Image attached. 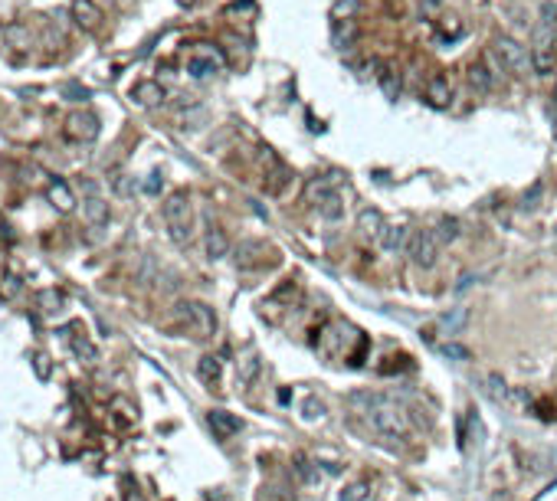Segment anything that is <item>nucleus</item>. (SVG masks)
<instances>
[{
	"label": "nucleus",
	"instance_id": "f257e3e1",
	"mask_svg": "<svg viewBox=\"0 0 557 501\" xmlns=\"http://www.w3.org/2000/svg\"><path fill=\"white\" fill-rule=\"evenodd\" d=\"M351 403L367 406L364 416H367V426L374 429L377 436H384V439H407L410 436V416L384 393H354Z\"/></svg>",
	"mask_w": 557,
	"mask_h": 501
},
{
	"label": "nucleus",
	"instance_id": "f03ea898",
	"mask_svg": "<svg viewBox=\"0 0 557 501\" xmlns=\"http://www.w3.org/2000/svg\"><path fill=\"white\" fill-rule=\"evenodd\" d=\"M190 220H194V210H190V200L187 193H171L164 204V223L167 233L177 246H187L190 243Z\"/></svg>",
	"mask_w": 557,
	"mask_h": 501
},
{
	"label": "nucleus",
	"instance_id": "7ed1b4c3",
	"mask_svg": "<svg viewBox=\"0 0 557 501\" xmlns=\"http://www.w3.org/2000/svg\"><path fill=\"white\" fill-rule=\"evenodd\" d=\"M177 321L194 334V338H213L216 334V315L203 302H181L177 305Z\"/></svg>",
	"mask_w": 557,
	"mask_h": 501
},
{
	"label": "nucleus",
	"instance_id": "20e7f679",
	"mask_svg": "<svg viewBox=\"0 0 557 501\" xmlns=\"http://www.w3.org/2000/svg\"><path fill=\"white\" fill-rule=\"evenodd\" d=\"M531 69L538 75H551L557 69V53H554V29L538 27L534 33V46H531Z\"/></svg>",
	"mask_w": 557,
	"mask_h": 501
},
{
	"label": "nucleus",
	"instance_id": "39448f33",
	"mask_svg": "<svg viewBox=\"0 0 557 501\" xmlns=\"http://www.w3.org/2000/svg\"><path fill=\"white\" fill-rule=\"evenodd\" d=\"M407 256L420 265V269H433V265H436V256H439V243H436V236H433V230H417V233H410Z\"/></svg>",
	"mask_w": 557,
	"mask_h": 501
},
{
	"label": "nucleus",
	"instance_id": "423d86ee",
	"mask_svg": "<svg viewBox=\"0 0 557 501\" xmlns=\"http://www.w3.org/2000/svg\"><path fill=\"white\" fill-rule=\"evenodd\" d=\"M495 56L502 59V66H508L512 73L525 75L531 69V53H528L525 46L512 40V36H498L495 40Z\"/></svg>",
	"mask_w": 557,
	"mask_h": 501
},
{
	"label": "nucleus",
	"instance_id": "0eeeda50",
	"mask_svg": "<svg viewBox=\"0 0 557 501\" xmlns=\"http://www.w3.org/2000/svg\"><path fill=\"white\" fill-rule=\"evenodd\" d=\"M66 138L69 141H79V145H89L99 138V115L95 112H73L66 118Z\"/></svg>",
	"mask_w": 557,
	"mask_h": 501
},
{
	"label": "nucleus",
	"instance_id": "6e6552de",
	"mask_svg": "<svg viewBox=\"0 0 557 501\" xmlns=\"http://www.w3.org/2000/svg\"><path fill=\"white\" fill-rule=\"evenodd\" d=\"M62 334H66V344H69V351L82 361V364H95L99 361V351H95V344L89 341V334H82V328L79 324H69V328H62Z\"/></svg>",
	"mask_w": 557,
	"mask_h": 501
},
{
	"label": "nucleus",
	"instance_id": "1a4fd4ad",
	"mask_svg": "<svg viewBox=\"0 0 557 501\" xmlns=\"http://www.w3.org/2000/svg\"><path fill=\"white\" fill-rule=\"evenodd\" d=\"M46 200L56 206V210H62V213L75 210V193L62 177H49V180H46Z\"/></svg>",
	"mask_w": 557,
	"mask_h": 501
},
{
	"label": "nucleus",
	"instance_id": "9d476101",
	"mask_svg": "<svg viewBox=\"0 0 557 501\" xmlns=\"http://www.w3.org/2000/svg\"><path fill=\"white\" fill-rule=\"evenodd\" d=\"M207 423H210V429H213V436H216V439H233V436L243 429L240 419H236L233 413H226V410H210V413H207Z\"/></svg>",
	"mask_w": 557,
	"mask_h": 501
},
{
	"label": "nucleus",
	"instance_id": "9b49d317",
	"mask_svg": "<svg viewBox=\"0 0 557 501\" xmlns=\"http://www.w3.org/2000/svg\"><path fill=\"white\" fill-rule=\"evenodd\" d=\"M220 69V56L210 53V49H203V53H194V56L187 59V73L194 75V79H207Z\"/></svg>",
	"mask_w": 557,
	"mask_h": 501
},
{
	"label": "nucleus",
	"instance_id": "f8f14e48",
	"mask_svg": "<svg viewBox=\"0 0 557 501\" xmlns=\"http://www.w3.org/2000/svg\"><path fill=\"white\" fill-rule=\"evenodd\" d=\"M73 20L82 29H95L102 23V10L95 7V0H73Z\"/></svg>",
	"mask_w": 557,
	"mask_h": 501
},
{
	"label": "nucleus",
	"instance_id": "ddd939ff",
	"mask_svg": "<svg viewBox=\"0 0 557 501\" xmlns=\"http://www.w3.org/2000/svg\"><path fill=\"white\" fill-rule=\"evenodd\" d=\"M426 99L436 105V108H446V105L452 102V82H449V75H443V73L433 75V79H430V86H426Z\"/></svg>",
	"mask_w": 557,
	"mask_h": 501
},
{
	"label": "nucleus",
	"instance_id": "4468645a",
	"mask_svg": "<svg viewBox=\"0 0 557 501\" xmlns=\"http://www.w3.org/2000/svg\"><path fill=\"white\" fill-rule=\"evenodd\" d=\"M384 213L380 210H361L358 213V233L364 236V239H380V233H384Z\"/></svg>",
	"mask_w": 557,
	"mask_h": 501
},
{
	"label": "nucleus",
	"instance_id": "2eb2a0df",
	"mask_svg": "<svg viewBox=\"0 0 557 501\" xmlns=\"http://www.w3.org/2000/svg\"><path fill=\"white\" fill-rule=\"evenodd\" d=\"M132 99H135L138 105H145V108H154V105L164 102V88L158 86V82H151V79H145V82H138V86L132 88Z\"/></svg>",
	"mask_w": 557,
	"mask_h": 501
},
{
	"label": "nucleus",
	"instance_id": "dca6fc26",
	"mask_svg": "<svg viewBox=\"0 0 557 501\" xmlns=\"http://www.w3.org/2000/svg\"><path fill=\"white\" fill-rule=\"evenodd\" d=\"M377 82H380V88H384V95L391 99V102H397L400 99V73L393 69V66H377Z\"/></svg>",
	"mask_w": 557,
	"mask_h": 501
},
{
	"label": "nucleus",
	"instance_id": "f3484780",
	"mask_svg": "<svg viewBox=\"0 0 557 501\" xmlns=\"http://www.w3.org/2000/svg\"><path fill=\"white\" fill-rule=\"evenodd\" d=\"M407 243H410L407 226H384V233H380V246H384L387 252L407 249Z\"/></svg>",
	"mask_w": 557,
	"mask_h": 501
},
{
	"label": "nucleus",
	"instance_id": "a211bd4d",
	"mask_svg": "<svg viewBox=\"0 0 557 501\" xmlns=\"http://www.w3.org/2000/svg\"><path fill=\"white\" fill-rule=\"evenodd\" d=\"M459 233H462V223L456 220V217H443V220L436 223V230H433V236H436L439 246H449V243H456V239H459Z\"/></svg>",
	"mask_w": 557,
	"mask_h": 501
},
{
	"label": "nucleus",
	"instance_id": "6ab92c4d",
	"mask_svg": "<svg viewBox=\"0 0 557 501\" xmlns=\"http://www.w3.org/2000/svg\"><path fill=\"white\" fill-rule=\"evenodd\" d=\"M203 249H207L210 259H223L226 252H230V239H226L223 230H210L207 239H203Z\"/></svg>",
	"mask_w": 557,
	"mask_h": 501
},
{
	"label": "nucleus",
	"instance_id": "aec40b11",
	"mask_svg": "<svg viewBox=\"0 0 557 501\" xmlns=\"http://www.w3.org/2000/svg\"><path fill=\"white\" fill-rule=\"evenodd\" d=\"M220 357H213V354H203L200 361H197V377L200 380H207V383H216L220 380Z\"/></svg>",
	"mask_w": 557,
	"mask_h": 501
},
{
	"label": "nucleus",
	"instance_id": "412c9836",
	"mask_svg": "<svg viewBox=\"0 0 557 501\" xmlns=\"http://www.w3.org/2000/svg\"><path fill=\"white\" fill-rule=\"evenodd\" d=\"M354 36H358L354 20H334V46L338 49H347V46L354 43Z\"/></svg>",
	"mask_w": 557,
	"mask_h": 501
},
{
	"label": "nucleus",
	"instance_id": "4be33fe9",
	"mask_svg": "<svg viewBox=\"0 0 557 501\" xmlns=\"http://www.w3.org/2000/svg\"><path fill=\"white\" fill-rule=\"evenodd\" d=\"M86 220H89L92 226H106L108 223V204L106 200L89 197V200H86Z\"/></svg>",
	"mask_w": 557,
	"mask_h": 501
},
{
	"label": "nucleus",
	"instance_id": "5701e85b",
	"mask_svg": "<svg viewBox=\"0 0 557 501\" xmlns=\"http://www.w3.org/2000/svg\"><path fill=\"white\" fill-rule=\"evenodd\" d=\"M469 321V311L466 308H452L446 311V315H439V328L443 331H449V334H456V331H462V324Z\"/></svg>",
	"mask_w": 557,
	"mask_h": 501
},
{
	"label": "nucleus",
	"instance_id": "b1692460",
	"mask_svg": "<svg viewBox=\"0 0 557 501\" xmlns=\"http://www.w3.org/2000/svg\"><path fill=\"white\" fill-rule=\"evenodd\" d=\"M295 475H299L305 485H318V482H321V472H318V465H312L305 456H295Z\"/></svg>",
	"mask_w": 557,
	"mask_h": 501
},
{
	"label": "nucleus",
	"instance_id": "393cba45",
	"mask_svg": "<svg viewBox=\"0 0 557 501\" xmlns=\"http://www.w3.org/2000/svg\"><path fill=\"white\" fill-rule=\"evenodd\" d=\"M318 213H321V217H325V220H341V213H345V206H341V197H338V193H328V197H325V200H321V204H318Z\"/></svg>",
	"mask_w": 557,
	"mask_h": 501
},
{
	"label": "nucleus",
	"instance_id": "a878e982",
	"mask_svg": "<svg viewBox=\"0 0 557 501\" xmlns=\"http://www.w3.org/2000/svg\"><path fill=\"white\" fill-rule=\"evenodd\" d=\"M469 86L475 92H488L492 88V73L485 66H469Z\"/></svg>",
	"mask_w": 557,
	"mask_h": 501
},
{
	"label": "nucleus",
	"instance_id": "bb28decb",
	"mask_svg": "<svg viewBox=\"0 0 557 501\" xmlns=\"http://www.w3.org/2000/svg\"><path fill=\"white\" fill-rule=\"evenodd\" d=\"M256 374H259V357L256 354L243 357L240 361V387H249V383L256 380Z\"/></svg>",
	"mask_w": 557,
	"mask_h": 501
},
{
	"label": "nucleus",
	"instance_id": "cd10ccee",
	"mask_svg": "<svg viewBox=\"0 0 557 501\" xmlns=\"http://www.w3.org/2000/svg\"><path fill=\"white\" fill-rule=\"evenodd\" d=\"M253 252H266V246H262V243H256V239H253V243H243V246H240V256H236V262H240L243 269L256 265L259 256H253Z\"/></svg>",
	"mask_w": 557,
	"mask_h": 501
},
{
	"label": "nucleus",
	"instance_id": "c85d7f7f",
	"mask_svg": "<svg viewBox=\"0 0 557 501\" xmlns=\"http://www.w3.org/2000/svg\"><path fill=\"white\" fill-rule=\"evenodd\" d=\"M367 495H371V485H367V482H351V485L338 495V501H367Z\"/></svg>",
	"mask_w": 557,
	"mask_h": 501
},
{
	"label": "nucleus",
	"instance_id": "c756f323",
	"mask_svg": "<svg viewBox=\"0 0 557 501\" xmlns=\"http://www.w3.org/2000/svg\"><path fill=\"white\" fill-rule=\"evenodd\" d=\"M20 289H23L20 276H14V272H3V276H0V295H3V298H16Z\"/></svg>",
	"mask_w": 557,
	"mask_h": 501
},
{
	"label": "nucleus",
	"instance_id": "7c9ffc66",
	"mask_svg": "<svg viewBox=\"0 0 557 501\" xmlns=\"http://www.w3.org/2000/svg\"><path fill=\"white\" fill-rule=\"evenodd\" d=\"M439 354H443L446 361H469V357H472V354H469V347L456 344V341H446V344L439 347Z\"/></svg>",
	"mask_w": 557,
	"mask_h": 501
},
{
	"label": "nucleus",
	"instance_id": "2f4dec72",
	"mask_svg": "<svg viewBox=\"0 0 557 501\" xmlns=\"http://www.w3.org/2000/svg\"><path fill=\"white\" fill-rule=\"evenodd\" d=\"M301 416H305L308 423H312V419H321V416H325V403H321L318 397H308L305 400V406H301Z\"/></svg>",
	"mask_w": 557,
	"mask_h": 501
},
{
	"label": "nucleus",
	"instance_id": "473e14b6",
	"mask_svg": "<svg viewBox=\"0 0 557 501\" xmlns=\"http://www.w3.org/2000/svg\"><path fill=\"white\" fill-rule=\"evenodd\" d=\"M361 7V0H338L334 3V20H351V14Z\"/></svg>",
	"mask_w": 557,
	"mask_h": 501
},
{
	"label": "nucleus",
	"instance_id": "72a5a7b5",
	"mask_svg": "<svg viewBox=\"0 0 557 501\" xmlns=\"http://www.w3.org/2000/svg\"><path fill=\"white\" fill-rule=\"evenodd\" d=\"M541 193H544V184H541V180H534V184H531V191L525 193L521 206H525V210H534V206L541 204Z\"/></svg>",
	"mask_w": 557,
	"mask_h": 501
},
{
	"label": "nucleus",
	"instance_id": "f704fd0d",
	"mask_svg": "<svg viewBox=\"0 0 557 501\" xmlns=\"http://www.w3.org/2000/svg\"><path fill=\"white\" fill-rule=\"evenodd\" d=\"M485 380H488V393H492L495 400H505V397H508V387H505V380H502L498 374H488Z\"/></svg>",
	"mask_w": 557,
	"mask_h": 501
},
{
	"label": "nucleus",
	"instance_id": "c9c22d12",
	"mask_svg": "<svg viewBox=\"0 0 557 501\" xmlns=\"http://www.w3.org/2000/svg\"><path fill=\"white\" fill-rule=\"evenodd\" d=\"M554 16H557V7H554V3H541V27H551V29H554Z\"/></svg>",
	"mask_w": 557,
	"mask_h": 501
},
{
	"label": "nucleus",
	"instance_id": "e433bc0d",
	"mask_svg": "<svg viewBox=\"0 0 557 501\" xmlns=\"http://www.w3.org/2000/svg\"><path fill=\"white\" fill-rule=\"evenodd\" d=\"M33 361H36V374H40V377H49V357H46V354H36Z\"/></svg>",
	"mask_w": 557,
	"mask_h": 501
},
{
	"label": "nucleus",
	"instance_id": "4c0bfd02",
	"mask_svg": "<svg viewBox=\"0 0 557 501\" xmlns=\"http://www.w3.org/2000/svg\"><path fill=\"white\" fill-rule=\"evenodd\" d=\"M66 95H79V102H86V99H89V92H86V88H79V86H66Z\"/></svg>",
	"mask_w": 557,
	"mask_h": 501
},
{
	"label": "nucleus",
	"instance_id": "58836bf2",
	"mask_svg": "<svg viewBox=\"0 0 557 501\" xmlns=\"http://www.w3.org/2000/svg\"><path fill=\"white\" fill-rule=\"evenodd\" d=\"M158 177H161V174H151V180L145 184V191H148V193H158V191H161V180H158Z\"/></svg>",
	"mask_w": 557,
	"mask_h": 501
},
{
	"label": "nucleus",
	"instance_id": "ea45409f",
	"mask_svg": "<svg viewBox=\"0 0 557 501\" xmlns=\"http://www.w3.org/2000/svg\"><path fill=\"white\" fill-rule=\"evenodd\" d=\"M125 501H145V498H141V491H138L135 485H128V491H125Z\"/></svg>",
	"mask_w": 557,
	"mask_h": 501
},
{
	"label": "nucleus",
	"instance_id": "a19ab883",
	"mask_svg": "<svg viewBox=\"0 0 557 501\" xmlns=\"http://www.w3.org/2000/svg\"><path fill=\"white\" fill-rule=\"evenodd\" d=\"M181 3H190V0H181Z\"/></svg>",
	"mask_w": 557,
	"mask_h": 501
}]
</instances>
